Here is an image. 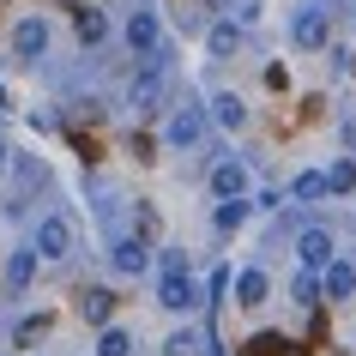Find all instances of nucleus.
Masks as SVG:
<instances>
[{"mask_svg":"<svg viewBox=\"0 0 356 356\" xmlns=\"http://www.w3.org/2000/svg\"><path fill=\"white\" fill-rule=\"evenodd\" d=\"M127 49L139 60H151L157 49H163V24H157V13L151 6H133V19H127Z\"/></svg>","mask_w":356,"mask_h":356,"instance_id":"nucleus-6","label":"nucleus"},{"mask_svg":"<svg viewBox=\"0 0 356 356\" xmlns=\"http://www.w3.org/2000/svg\"><path fill=\"white\" fill-rule=\"evenodd\" d=\"M79 308H85V320L109 326V314H115V296H109V290H85V296H79Z\"/></svg>","mask_w":356,"mask_h":356,"instance_id":"nucleus-20","label":"nucleus"},{"mask_svg":"<svg viewBox=\"0 0 356 356\" xmlns=\"http://www.w3.org/2000/svg\"><path fill=\"white\" fill-rule=\"evenodd\" d=\"M91 206H97V218H109V224H115V211H121L115 206V188H91Z\"/></svg>","mask_w":356,"mask_h":356,"instance_id":"nucleus-24","label":"nucleus"},{"mask_svg":"<svg viewBox=\"0 0 356 356\" xmlns=\"http://www.w3.org/2000/svg\"><path fill=\"white\" fill-rule=\"evenodd\" d=\"M31 254L37 260H67L73 254V218L67 211H49V218H37V229H31Z\"/></svg>","mask_w":356,"mask_h":356,"instance_id":"nucleus-2","label":"nucleus"},{"mask_svg":"<svg viewBox=\"0 0 356 356\" xmlns=\"http://www.w3.org/2000/svg\"><path fill=\"white\" fill-rule=\"evenodd\" d=\"M97 356H133V332L103 326V332H97Z\"/></svg>","mask_w":356,"mask_h":356,"instance_id":"nucleus-21","label":"nucleus"},{"mask_svg":"<svg viewBox=\"0 0 356 356\" xmlns=\"http://www.w3.org/2000/svg\"><path fill=\"white\" fill-rule=\"evenodd\" d=\"M109 37V19H103V6H79V42H85V49H97V42Z\"/></svg>","mask_w":356,"mask_h":356,"instance_id":"nucleus-18","label":"nucleus"},{"mask_svg":"<svg viewBox=\"0 0 356 356\" xmlns=\"http://www.w3.org/2000/svg\"><path fill=\"white\" fill-rule=\"evenodd\" d=\"M0 169H6V139H0Z\"/></svg>","mask_w":356,"mask_h":356,"instance_id":"nucleus-27","label":"nucleus"},{"mask_svg":"<svg viewBox=\"0 0 356 356\" xmlns=\"http://www.w3.org/2000/svg\"><path fill=\"white\" fill-rule=\"evenodd\" d=\"M206 121H218L224 133H242V127H248V103H242L236 91H218V97L206 103Z\"/></svg>","mask_w":356,"mask_h":356,"instance_id":"nucleus-12","label":"nucleus"},{"mask_svg":"<svg viewBox=\"0 0 356 356\" xmlns=\"http://www.w3.org/2000/svg\"><path fill=\"white\" fill-rule=\"evenodd\" d=\"M49 326H55V314H31V320H19V338H13V344H37Z\"/></svg>","mask_w":356,"mask_h":356,"instance_id":"nucleus-23","label":"nucleus"},{"mask_svg":"<svg viewBox=\"0 0 356 356\" xmlns=\"http://www.w3.org/2000/svg\"><path fill=\"white\" fill-rule=\"evenodd\" d=\"M200 296H206V290L193 284V272H163V278H157V302H163L169 314H193Z\"/></svg>","mask_w":356,"mask_h":356,"instance_id":"nucleus-5","label":"nucleus"},{"mask_svg":"<svg viewBox=\"0 0 356 356\" xmlns=\"http://www.w3.org/2000/svg\"><path fill=\"white\" fill-rule=\"evenodd\" d=\"M157 266H163V272H188V248H163V260H157Z\"/></svg>","mask_w":356,"mask_h":356,"instance_id":"nucleus-25","label":"nucleus"},{"mask_svg":"<svg viewBox=\"0 0 356 356\" xmlns=\"http://www.w3.org/2000/svg\"><path fill=\"white\" fill-rule=\"evenodd\" d=\"M109 266L121 272V278H145L151 242H145V236H115V242H109Z\"/></svg>","mask_w":356,"mask_h":356,"instance_id":"nucleus-7","label":"nucleus"},{"mask_svg":"<svg viewBox=\"0 0 356 356\" xmlns=\"http://www.w3.org/2000/svg\"><path fill=\"white\" fill-rule=\"evenodd\" d=\"M290 296H296V302H314V296H320V284H314V272H302V278H296V290H290Z\"/></svg>","mask_w":356,"mask_h":356,"instance_id":"nucleus-26","label":"nucleus"},{"mask_svg":"<svg viewBox=\"0 0 356 356\" xmlns=\"http://www.w3.org/2000/svg\"><path fill=\"white\" fill-rule=\"evenodd\" d=\"M296 254H302V266H326V260H338V248H332V236H326V229H302L296 236Z\"/></svg>","mask_w":356,"mask_h":356,"instance_id":"nucleus-14","label":"nucleus"},{"mask_svg":"<svg viewBox=\"0 0 356 356\" xmlns=\"http://www.w3.org/2000/svg\"><path fill=\"white\" fill-rule=\"evenodd\" d=\"M169 79H175V67H169V55L157 49V55H151L145 67H139V79H133V91H127V97H133V109H139V115H151L157 103H163Z\"/></svg>","mask_w":356,"mask_h":356,"instance_id":"nucleus-3","label":"nucleus"},{"mask_svg":"<svg viewBox=\"0 0 356 356\" xmlns=\"http://www.w3.org/2000/svg\"><path fill=\"white\" fill-rule=\"evenodd\" d=\"M42 49H49V19L31 13V19L13 24V55H19V60H42Z\"/></svg>","mask_w":356,"mask_h":356,"instance_id":"nucleus-9","label":"nucleus"},{"mask_svg":"<svg viewBox=\"0 0 356 356\" xmlns=\"http://www.w3.org/2000/svg\"><path fill=\"white\" fill-rule=\"evenodd\" d=\"M229 296L242 302V308H260V302L272 296V284H266L260 266H242V272H229Z\"/></svg>","mask_w":356,"mask_h":356,"instance_id":"nucleus-11","label":"nucleus"},{"mask_svg":"<svg viewBox=\"0 0 356 356\" xmlns=\"http://www.w3.org/2000/svg\"><path fill=\"white\" fill-rule=\"evenodd\" d=\"M206 49H211V55H218V60H229V55H236V49H242V24H236V19H224V24H211V37H206Z\"/></svg>","mask_w":356,"mask_h":356,"instance_id":"nucleus-16","label":"nucleus"},{"mask_svg":"<svg viewBox=\"0 0 356 356\" xmlns=\"http://www.w3.org/2000/svg\"><path fill=\"white\" fill-rule=\"evenodd\" d=\"M0 278H6V296H24V290H31V278H37V254H31V248H13Z\"/></svg>","mask_w":356,"mask_h":356,"instance_id":"nucleus-13","label":"nucleus"},{"mask_svg":"<svg viewBox=\"0 0 356 356\" xmlns=\"http://www.w3.org/2000/svg\"><path fill=\"white\" fill-rule=\"evenodd\" d=\"M206 133H211V121H206V103H200V97H188L181 109L169 115L163 145H175V151H200V145H206Z\"/></svg>","mask_w":356,"mask_h":356,"instance_id":"nucleus-1","label":"nucleus"},{"mask_svg":"<svg viewBox=\"0 0 356 356\" xmlns=\"http://www.w3.org/2000/svg\"><path fill=\"white\" fill-rule=\"evenodd\" d=\"M344 193H356V157H338L326 169V200H344Z\"/></svg>","mask_w":356,"mask_h":356,"instance_id":"nucleus-17","label":"nucleus"},{"mask_svg":"<svg viewBox=\"0 0 356 356\" xmlns=\"http://www.w3.org/2000/svg\"><path fill=\"white\" fill-rule=\"evenodd\" d=\"M163 356H206V332H193V326H181V332H169Z\"/></svg>","mask_w":356,"mask_h":356,"instance_id":"nucleus-19","label":"nucleus"},{"mask_svg":"<svg viewBox=\"0 0 356 356\" xmlns=\"http://www.w3.org/2000/svg\"><path fill=\"white\" fill-rule=\"evenodd\" d=\"M248 211H254L248 200H229V206H218V229H224V236H229V229H242V224H248Z\"/></svg>","mask_w":356,"mask_h":356,"instance_id":"nucleus-22","label":"nucleus"},{"mask_svg":"<svg viewBox=\"0 0 356 356\" xmlns=\"http://www.w3.org/2000/svg\"><path fill=\"white\" fill-rule=\"evenodd\" d=\"M326 31H332L326 0H302L290 13V49H326Z\"/></svg>","mask_w":356,"mask_h":356,"instance_id":"nucleus-4","label":"nucleus"},{"mask_svg":"<svg viewBox=\"0 0 356 356\" xmlns=\"http://www.w3.org/2000/svg\"><path fill=\"white\" fill-rule=\"evenodd\" d=\"M290 200H296V206L326 200V169H302V175H290Z\"/></svg>","mask_w":356,"mask_h":356,"instance_id":"nucleus-15","label":"nucleus"},{"mask_svg":"<svg viewBox=\"0 0 356 356\" xmlns=\"http://www.w3.org/2000/svg\"><path fill=\"white\" fill-rule=\"evenodd\" d=\"M206 6H224V0H206Z\"/></svg>","mask_w":356,"mask_h":356,"instance_id":"nucleus-28","label":"nucleus"},{"mask_svg":"<svg viewBox=\"0 0 356 356\" xmlns=\"http://www.w3.org/2000/svg\"><path fill=\"white\" fill-rule=\"evenodd\" d=\"M314 284H320V296H332V302H350V296H356V266H350V260H326Z\"/></svg>","mask_w":356,"mask_h":356,"instance_id":"nucleus-10","label":"nucleus"},{"mask_svg":"<svg viewBox=\"0 0 356 356\" xmlns=\"http://www.w3.org/2000/svg\"><path fill=\"white\" fill-rule=\"evenodd\" d=\"M206 188L218 193V206H229V200H248V169H242V157H224V163H211Z\"/></svg>","mask_w":356,"mask_h":356,"instance_id":"nucleus-8","label":"nucleus"}]
</instances>
